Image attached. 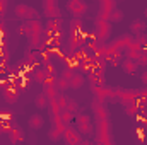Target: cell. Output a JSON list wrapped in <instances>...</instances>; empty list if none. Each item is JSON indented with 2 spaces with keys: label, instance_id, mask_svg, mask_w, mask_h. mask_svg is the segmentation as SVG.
<instances>
[{
  "label": "cell",
  "instance_id": "7",
  "mask_svg": "<svg viewBox=\"0 0 147 145\" xmlns=\"http://www.w3.org/2000/svg\"><path fill=\"white\" fill-rule=\"evenodd\" d=\"M92 91H94L96 97L101 99V101H105V103L110 101V99H115V89L106 87V85H103V84H96V85H92Z\"/></svg>",
  "mask_w": 147,
  "mask_h": 145
},
{
  "label": "cell",
  "instance_id": "32",
  "mask_svg": "<svg viewBox=\"0 0 147 145\" xmlns=\"http://www.w3.org/2000/svg\"><path fill=\"white\" fill-rule=\"evenodd\" d=\"M135 60H137L139 67H140V65H142V67H147V48H142V51L139 53V56H137Z\"/></svg>",
  "mask_w": 147,
  "mask_h": 145
},
{
  "label": "cell",
  "instance_id": "21",
  "mask_svg": "<svg viewBox=\"0 0 147 145\" xmlns=\"http://www.w3.org/2000/svg\"><path fill=\"white\" fill-rule=\"evenodd\" d=\"M84 82H86L84 75H82V73H77V72L69 79V85H70V89H74V91H75V89H80V87L84 85Z\"/></svg>",
  "mask_w": 147,
  "mask_h": 145
},
{
  "label": "cell",
  "instance_id": "15",
  "mask_svg": "<svg viewBox=\"0 0 147 145\" xmlns=\"http://www.w3.org/2000/svg\"><path fill=\"white\" fill-rule=\"evenodd\" d=\"M60 31H62V21H60V17H51L46 22L45 33L46 34H55V33H60Z\"/></svg>",
  "mask_w": 147,
  "mask_h": 145
},
{
  "label": "cell",
  "instance_id": "29",
  "mask_svg": "<svg viewBox=\"0 0 147 145\" xmlns=\"http://www.w3.org/2000/svg\"><path fill=\"white\" fill-rule=\"evenodd\" d=\"M57 89H58V92H63V91L70 89L69 80H67V79H63V77H58V79H57Z\"/></svg>",
  "mask_w": 147,
  "mask_h": 145
},
{
  "label": "cell",
  "instance_id": "28",
  "mask_svg": "<svg viewBox=\"0 0 147 145\" xmlns=\"http://www.w3.org/2000/svg\"><path fill=\"white\" fill-rule=\"evenodd\" d=\"M74 118H75V113L74 111H70V109H62L60 111V119L65 123V125H70V121H72Z\"/></svg>",
  "mask_w": 147,
  "mask_h": 145
},
{
  "label": "cell",
  "instance_id": "34",
  "mask_svg": "<svg viewBox=\"0 0 147 145\" xmlns=\"http://www.w3.org/2000/svg\"><path fill=\"white\" fill-rule=\"evenodd\" d=\"M74 73H75V70H74V67H70V65H67V67H65V68L62 70V73H60V77H63V79H67V80H69V79L72 77Z\"/></svg>",
  "mask_w": 147,
  "mask_h": 145
},
{
  "label": "cell",
  "instance_id": "13",
  "mask_svg": "<svg viewBox=\"0 0 147 145\" xmlns=\"http://www.w3.org/2000/svg\"><path fill=\"white\" fill-rule=\"evenodd\" d=\"M43 9L46 17H60V10L57 5V0H43Z\"/></svg>",
  "mask_w": 147,
  "mask_h": 145
},
{
  "label": "cell",
  "instance_id": "37",
  "mask_svg": "<svg viewBox=\"0 0 147 145\" xmlns=\"http://www.w3.org/2000/svg\"><path fill=\"white\" fill-rule=\"evenodd\" d=\"M146 17H147V9H146Z\"/></svg>",
  "mask_w": 147,
  "mask_h": 145
},
{
  "label": "cell",
  "instance_id": "35",
  "mask_svg": "<svg viewBox=\"0 0 147 145\" xmlns=\"http://www.w3.org/2000/svg\"><path fill=\"white\" fill-rule=\"evenodd\" d=\"M67 109H70L74 113H77V109H79V104H77V101H74V99H69L67 101Z\"/></svg>",
  "mask_w": 147,
  "mask_h": 145
},
{
  "label": "cell",
  "instance_id": "20",
  "mask_svg": "<svg viewBox=\"0 0 147 145\" xmlns=\"http://www.w3.org/2000/svg\"><path fill=\"white\" fill-rule=\"evenodd\" d=\"M9 138H10V142H14V144L22 142V140H24V132H22V128H21V126H12V128L9 130Z\"/></svg>",
  "mask_w": 147,
  "mask_h": 145
},
{
  "label": "cell",
  "instance_id": "23",
  "mask_svg": "<svg viewBox=\"0 0 147 145\" xmlns=\"http://www.w3.org/2000/svg\"><path fill=\"white\" fill-rule=\"evenodd\" d=\"M62 137H63V128L53 125V126L50 128V132H48V138H50L51 142H60Z\"/></svg>",
  "mask_w": 147,
  "mask_h": 145
},
{
  "label": "cell",
  "instance_id": "19",
  "mask_svg": "<svg viewBox=\"0 0 147 145\" xmlns=\"http://www.w3.org/2000/svg\"><path fill=\"white\" fill-rule=\"evenodd\" d=\"M86 43V38H84V34L82 33H74L72 36H70V43H69V46H70V50H79L82 44Z\"/></svg>",
  "mask_w": 147,
  "mask_h": 145
},
{
  "label": "cell",
  "instance_id": "25",
  "mask_svg": "<svg viewBox=\"0 0 147 145\" xmlns=\"http://www.w3.org/2000/svg\"><path fill=\"white\" fill-rule=\"evenodd\" d=\"M144 29H146V22L142 19H135L130 24V33L132 34H140V33H144Z\"/></svg>",
  "mask_w": 147,
  "mask_h": 145
},
{
  "label": "cell",
  "instance_id": "5",
  "mask_svg": "<svg viewBox=\"0 0 147 145\" xmlns=\"http://www.w3.org/2000/svg\"><path fill=\"white\" fill-rule=\"evenodd\" d=\"M14 12H16V15L21 21H33V19H38L39 17V14H38L33 7H29L28 3H17Z\"/></svg>",
  "mask_w": 147,
  "mask_h": 145
},
{
  "label": "cell",
  "instance_id": "9",
  "mask_svg": "<svg viewBox=\"0 0 147 145\" xmlns=\"http://www.w3.org/2000/svg\"><path fill=\"white\" fill-rule=\"evenodd\" d=\"M132 43H134V36H132V33H130V34H121V36H118L116 39H113L110 43V46L120 50V51H125Z\"/></svg>",
  "mask_w": 147,
  "mask_h": 145
},
{
  "label": "cell",
  "instance_id": "1",
  "mask_svg": "<svg viewBox=\"0 0 147 145\" xmlns=\"http://www.w3.org/2000/svg\"><path fill=\"white\" fill-rule=\"evenodd\" d=\"M22 31L26 33V36L29 39V44H31L33 48H38L39 43H41V39H43V33H45L41 22H39L38 19L26 21V22L22 24Z\"/></svg>",
  "mask_w": 147,
  "mask_h": 145
},
{
  "label": "cell",
  "instance_id": "12",
  "mask_svg": "<svg viewBox=\"0 0 147 145\" xmlns=\"http://www.w3.org/2000/svg\"><path fill=\"white\" fill-rule=\"evenodd\" d=\"M91 108H92V111H94L96 118H110V113H108V109H106L105 101H101V99H98V97H96V99L92 101Z\"/></svg>",
  "mask_w": 147,
  "mask_h": 145
},
{
  "label": "cell",
  "instance_id": "33",
  "mask_svg": "<svg viewBox=\"0 0 147 145\" xmlns=\"http://www.w3.org/2000/svg\"><path fill=\"white\" fill-rule=\"evenodd\" d=\"M134 41H135L137 44H140L142 48H146V44H147V36L144 34V33H140V34H135V36H134Z\"/></svg>",
  "mask_w": 147,
  "mask_h": 145
},
{
  "label": "cell",
  "instance_id": "30",
  "mask_svg": "<svg viewBox=\"0 0 147 145\" xmlns=\"http://www.w3.org/2000/svg\"><path fill=\"white\" fill-rule=\"evenodd\" d=\"M48 77H50V73H48V70H46V68L36 70V73H34V80H36V82H41V84H43Z\"/></svg>",
  "mask_w": 147,
  "mask_h": 145
},
{
  "label": "cell",
  "instance_id": "18",
  "mask_svg": "<svg viewBox=\"0 0 147 145\" xmlns=\"http://www.w3.org/2000/svg\"><path fill=\"white\" fill-rule=\"evenodd\" d=\"M28 125H29L31 130H41L45 126V118L41 114H38V113L36 114H31L29 119H28Z\"/></svg>",
  "mask_w": 147,
  "mask_h": 145
},
{
  "label": "cell",
  "instance_id": "10",
  "mask_svg": "<svg viewBox=\"0 0 147 145\" xmlns=\"http://www.w3.org/2000/svg\"><path fill=\"white\" fill-rule=\"evenodd\" d=\"M115 97H118L123 104L137 101V91H128V89H115Z\"/></svg>",
  "mask_w": 147,
  "mask_h": 145
},
{
  "label": "cell",
  "instance_id": "2",
  "mask_svg": "<svg viewBox=\"0 0 147 145\" xmlns=\"http://www.w3.org/2000/svg\"><path fill=\"white\" fill-rule=\"evenodd\" d=\"M94 36L98 41H106L111 36V22L106 19H101L98 17L96 21V26H94Z\"/></svg>",
  "mask_w": 147,
  "mask_h": 145
},
{
  "label": "cell",
  "instance_id": "11",
  "mask_svg": "<svg viewBox=\"0 0 147 145\" xmlns=\"http://www.w3.org/2000/svg\"><path fill=\"white\" fill-rule=\"evenodd\" d=\"M123 60V51L116 50V48H111L108 44V50H106V62L111 65H120Z\"/></svg>",
  "mask_w": 147,
  "mask_h": 145
},
{
  "label": "cell",
  "instance_id": "31",
  "mask_svg": "<svg viewBox=\"0 0 147 145\" xmlns=\"http://www.w3.org/2000/svg\"><path fill=\"white\" fill-rule=\"evenodd\" d=\"M96 142L98 144H111L113 142V138H111V133H98V137H96Z\"/></svg>",
  "mask_w": 147,
  "mask_h": 145
},
{
  "label": "cell",
  "instance_id": "26",
  "mask_svg": "<svg viewBox=\"0 0 147 145\" xmlns=\"http://www.w3.org/2000/svg\"><path fill=\"white\" fill-rule=\"evenodd\" d=\"M108 21H110V22H115V24L121 22V21H123V12H121L120 9L115 7V9L110 12V15H108Z\"/></svg>",
  "mask_w": 147,
  "mask_h": 145
},
{
  "label": "cell",
  "instance_id": "6",
  "mask_svg": "<svg viewBox=\"0 0 147 145\" xmlns=\"http://www.w3.org/2000/svg\"><path fill=\"white\" fill-rule=\"evenodd\" d=\"M67 10L72 17H82L87 12V3L84 0H67Z\"/></svg>",
  "mask_w": 147,
  "mask_h": 145
},
{
  "label": "cell",
  "instance_id": "16",
  "mask_svg": "<svg viewBox=\"0 0 147 145\" xmlns=\"http://www.w3.org/2000/svg\"><path fill=\"white\" fill-rule=\"evenodd\" d=\"M121 68H123V72L125 73H137L139 70V63H137V60H134V58H123L121 60Z\"/></svg>",
  "mask_w": 147,
  "mask_h": 145
},
{
  "label": "cell",
  "instance_id": "8",
  "mask_svg": "<svg viewBox=\"0 0 147 145\" xmlns=\"http://www.w3.org/2000/svg\"><path fill=\"white\" fill-rule=\"evenodd\" d=\"M2 96H3V99H5L9 104H14V103L19 99V96H21V87L16 85V84H10V85L3 87Z\"/></svg>",
  "mask_w": 147,
  "mask_h": 145
},
{
  "label": "cell",
  "instance_id": "14",
  "mask_svg": "<svg viewBox=\"0 0 147 145\" xmlns=\"http://www.w3.org/2000/svg\"><path fill=\"white\" fill-rule=\"evenodd\" d=\"M115 7H116V0H99V17L108 21V15Z\"/></svg>",
  "mask_w": 147,
  "mask_h": 145
},
{
  "label": "cell",
  "instance_id": "36",
  "mask_svg": "<svg viewBox=\"0 0 147 145\" xmlns=\"http://www.w3.org/2000/svg\"><path fill=\"white\" fill-rule=\"evenodd\" d=\"M140 80H142V84L147 87V70H144V72L140 73Z\"/></svg>",
  "mask_w": 147,
  "mask_h": 145
},
{
  "label": "cell",
  "instance_id": "27",
  "mask_svg": "<svg viewBox=\"0 0 147 145\" xmlns=\"http://www.w3.org/2000/svg\"><path fill=\"white\" fill-rule=\"evenodd\" d=\"M82 29H84V22L80 21V17H74L72 21H70V33H82Z\"/></svg>",
  "mask_w": 147,
  "mask_h": 145
},
{
  "label": "cell",
  "instance_id": "4",
  "mask_svg": "<svg viewBox=\"0 0 147 145\" xmlns=\"http://www.w3.org/2000/svg\"><path fill=\"white\" fill-rule=\"evenodd\" d=\"M62 140L67 145H79L82 144V133L77 130V126H72V125H67L63 128V137Z\"/></svg>",
  "mask_w": 147,
  "mask_h": 145
},
{
  "label": "cell",
  "instance_id": "3",
  "mask_svg": "<svg viewBox=\"0 0 147 145\" xmlns=\"http://www.w3.org/2000/svg\"><path fill=\"white\" fill-rule=\"evenodd\" d=\"M75 126H77V130L82 133V135H86V137H89V135H92L96 130H94V125H92V121H91V118L87 116V114H84V113H80V114H77L75 116Z\"/></svg>",
  "mask_w": 147,
  "mask_h": 145
},
{
  "label": "cell",
  "instance_id": "17",
  "mask_svg": "<svg viewBox=\"0 0 147 145\" xmlns=\"http://www.w3.org/2000/svg\"><path fill=\"white\" fill-rule=\"evenodd\" d=\"M96 133H111V121L110 118H98L96 119V126H94Z\"/></svg>",
  "mask_w": 147,
  "mask_h": 145
},
{
  "label": "cell",
  "instance_id": "24",
  "mask_svg": "<svg viewBox=\"0 0 147 145\" xmlns=\"http://www.w3.org/2000/svg\"><path fill=\"white\" fill-rule=\"evenodd\" d=\"M34 104H36L38 109H46L48 106H50V97H48L45 92H41V94H38V96H36Z\"/></svg>",
  "mask_w": 147,
  "mask_h": 145
},
{
  "label": "cell",
  "instance_id": "22",
  "mask_svg": "<svg viewBox=\"0 0 147 145\" xmlns=\"http://www.w3.org/2000/svg\"><path fill=\"white\" fill-rule=\"evenodd\" d=\"M140 51H142V46H140V44H137V43L134 41V43H132L125 51H123V53H125V56H127V58H134V60H135V58L139 56V53H140Z\"/></svg>",
  "mask_w": 147,
  "mask_h": 145
}]
</instances>
